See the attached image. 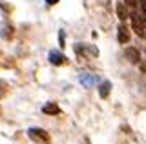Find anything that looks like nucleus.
Listing matches in <instances>:
<instances>
[{
	"label": "nucleus",
	"mask_w": 146,
	"mask_h": 144,
	"mask_svg": "<svg viewBox=\"0 0 146 144\" xmlns=\"http://www.w3.org/2000/svg\"><path fill=\"white\" fill-rule=\"evenodd\" d=\"M27 135H29V139L35 141V142H44V144L49 142V135L46 133L42 128H29L27 129Z\"/></svg>",
	"instance_id": "nucleus-2"
},
{
	"label": "nucleus",
	"mask_w": 146,
	"mask_h": 144,
	"mask_svg": "<svg viewBox=\"0 0 146 144\" xmlns=\"http://www.w3.org/2000/svg\"><path fill=\"white\" fill-rule=\"evenodd\" d=\"M124 55H126V60L131 62V64H139V62H141V53L137 51L135 48H126Z\"/></svg>",
	"instance_id": "nucleus-3"
},
{
	"label": "nucleus",
	"mask_w": 146,
	"mask_h": 144,
	"mask_svg": "<svg viewBox=\"0 0 146 144\" xmlns=\"http://www.w3.org/2000/svg\"><path fill=\"white\" fill-rule=\"evenodd\" d=\"M131 26H133V31L139 35L141 38L146 37V20H144V17L137 15V13L131 15Z\"/></svg>",
	"instance_id": "nucleus-1"
},
{
	"label": "nucleus",
	"mask_w": 146,
	"mask_h": 144,
	"mask_svg": "<svg viewBox=\"0 0 146 144\" xmlns=\"http://www.w3.org/2000/svg\"><path fill=\"white\" fill-rule=\"evenodd\" d=\"M117 40L121 44H126L130 40V33H128L126 26H119V31H117Z\"/></svg>",
	"instance_id": "nucleus-6"
},
{
	"label": "nucleus",
	"mask_w": 146,
	"mask_h": 144,
	"mask_svg": "<svg viewBox=\"0 0 146 144\" xmlns=\"http://www.w3.org/2000/svg\"><path fill=\"white\" fill-rule=\"evenodd\" d=\"M141 9H143V13L146 15V0H141Z\"/></svg>",
	"instance_id": "nucleus-13"
},
{
	"label": "nucleus",
	"mask_w": 146,
	"mask_h": 144,
	"mask_svg": "<svg viewBox=\"0 0 146 144\" xmlns=\"http://www.w3.org/2000/svg\"><path fill=\"white\" fill-rule=\"evenodd\" d=\"M46 2H48V4H49V6H55V4H57V2H58V0H46Z\"/></svg>",
	"instance_id": "nucleus-14"
},
{
	"label": "nucleus",
	"mask_w": 146,
	"mask_h": 144,
	"mask_svg": "<svg viewBox=\"0 0 146 144\" xmlns=\"http://www.w3.org/2000/svg\"><path fill=\"white\" fill-rule=\"evenodd\" d=\"M0 35H2L4 38H11L13 37V28L7 24V22H4V24L0 26Z\"/></svg>",
	"instance_id": "nucleus-9"
},
{
	"label": "nucleus",
	"mask_w": 146,
	"mask_h": 144,
	"mask_svg": "<svg viewBox=\"0 0 146 144\" xmlns=\"http://www.w3.org/2000/svg\"><path fill=\"white\" fill-rule=\"evenodd\" d=\"M4 93H6V84H4L2 80H0V97H2Z\"/></svg>",
	"instance_id": "nucleus-12"
},
{
	"label": "nucleus",
	"mask_w": 146,
	"mask_h": 144,
	"mask_svg": "<svg viewBox=\"0 0 146 144\" xmlns=\"http://www.w3.org/2000/svg\"><path fill=\"white\" fill-rule=\"evenodd\" d=\"M49 62H51L53 66H62L64 62H66V58H64L62 53H58V51H51V53H49Z\"/></svg>",
	"instance_id": "nucleus-4"
},
{
	"label": "nucleus",
	"mask_w": 146,
	"mask_h": 144,
	"mask_svg": "<svg viewBox=\"0 0 146 144\" xmlns=\"http://www.w3.org/2000/svg\"><path fill=\"white\" fill-rule=\"evenodd\" d=\"M137 2H139V0H124V4H126L128 7H135Z\"/></svg>",
	"instance_id": "nucleus-11"
},
{
	"label": "nucleus",
	"mask_w": 146,
	"mask_h": 144,
	"mask_svg": "<svg viewBox=\"0 0 146 144\" xmlns=\"http://www.w3.org/2000/svg\"><path fill=\"white\" fill-rule=\"evenodd\" d=\"M115 11H117V17H119L121 20H126V18H128V9H126V4H124V2H117Z\"/></svg>",
	"instance_id": "nucleus-7"
},
{
	"label": "nucleus",
	"mask_w": 146,
	"mask_h": 144,
	"mask_svg": "<svg viewBox=\"0 0 146 144\" xmlns=\"http://www.w3.org/2000/svg\"><path fill=\"white\" fill-rule=\"evenodd\" d=\"M42 111L48 113V115H57V113H60V108H58L57 104H53V102H49V104H46L42 108Z\"/></svg>",
	"instance_id": "nucleus-10"
},
{
	"label": "nucleus",
	"mask_w": 146,
	"mask_h": 144,
	"mask_svg": "<svg viewBox=\"0 0 146 144\" xmlns=\"http://www.w3.org/2000/svg\"><path fill=\"white\" fill-rule=\"evenodd\" d=\"M97 80H99V77H97V75H90V73H86V75H80V82L84 84L86 88H91L95 82H97Z\"/></svg>",
	"instance_id": "nucleus-5"
},
{
	"label": "nucleus",
	"mask_w": 146,
	"mask_h": 144,
	"mask_svg": "<svg viewBox=\"0 0 146 144\" xmlns=\"http://www.w3.org/2000/svg\"><path fill=\"white\" fill-rule=\"evenodd\" d=\"M110 89H111V82H108V80H104L102 84L99 86V95L102 98H106L110 95Z\"/></svg>",
	"instance_id": "nucleus-8"
}]
</instances>
